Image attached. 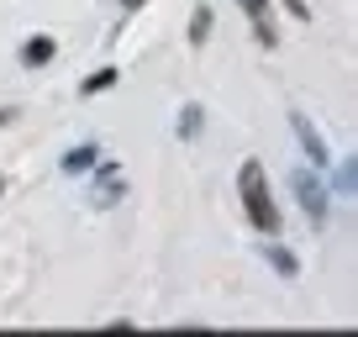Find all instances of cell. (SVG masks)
<instances>
[{
  "label": "cell",
  "instance_id": "cell-1",
  "mask_svg": "<svg viewBox=\"0 0 358 337\" xmlns=\"http://www.w3.org/2000/svg\"><path fill=\"white\" fill-rule=\"evenodd\" d=\"M237 195H243V211H248V222H253L258 232L280 237L285 216H280V206H274V195H268V180H264V164H258V158H248V164L237 168Z\"/></svg>",
  "mask_w": 358,
  "mask_h": 337
},
{
  "label": "cell",
  "instance_id": "cell-2",
  "mask_svg": "<svg viewBox=\"0 0 358 337\" xmlns=\"http://www.w3.org/2000/svg\"><path fill=\"white\" fill-rule=\"evenodd\" d=\"M290 185H295V201L306 206V216L322 227V222H327V206H332V201H327V185H322V168L301 164V168L290 174Z\"/></svg>",
  "mask_w": 358,
  "mask_h": 337
},
{
  "label": "cell",
  "instance_id": "cell-3",
  "mask_svg": "<svg viewBox=\"0 0 358 337\" xmlns=\"http://www.w3.org/2000/svg\"><path fill=\"white\" fill-rule=\"evenodd\" d=\"M290 132H295V143H301V153H306V164H311V168H332V153H327V143H322V132H316L311 116L290 111Z\"/></svg>",
  "mask_w": 358,
  "mask_h": 337
},
{
  "label": "cell",
  "instance_id": "cell-4",
  "mask_svg": "<svg viewBox=\"0 0 358 337\" xmlns=\"http://www.w3.org/2000/svg\"><path fill=\"white\" fill-rule=\"evenodd\" d=\"M90 174H95V190H90V206H95V211H106V206H116V201L127 195L122 164H95Z\"/></svg>",
  "mask_w": 358,
  "mask_h": 337
},
{
  "label": "cell",
  "instance_id": "cell-5",
  "mask_svg": "<svg viewBox=\"0 0 358 337\" xmlns=\"http://www.w3.org/2000/svg\"><path fill=\"white\" fill-rule=\"evenodd\" d=\"M237 6H243V11H248V22H253L258 48H280V32L268 27V6H274V0H237Z\"/></svg>",
  "mask_w": 358,
  "mask_h": 337
},
{
  "label": "cell",
  "instance_id": "cell-6",
  "mask_svg": "<svg viewBox=\"0 0 358 337\" xmlns=\"http://www.w3.org/2000/svg\"><path fill=\"white\" fill-rule=\"evenodd\" d=\"M101 164V143H74L64 158H58V168H64L69 180H79V174H90V168Z\"/></svg>",
  "mask_w": 358,
  "mask_h": 337
},
{
  "label": "cell",
  "instance_id": "cell-7",
  "mask_svg": "<svg viewBox=\"0 0 358 337\" xmlns=\"http://www.w3.org/2000/svg\"><path fill=\"white\" fill-rule=\"evenodd\" d=\"M53 53H58V43L48 32H32L22 43V69H43V64H53Z\"/></svg>",
  "mask_w": 358,
  "mask_h": 337
},
{
  "label": "cell",
  "instance_id": "cell-8",
  "mask_svg": "<svg viewBox=\"0 0 358 337\" xmlns=\"http://www.w3.org/2000/svg\"><path fill=\"white\" fill-rule=\"evenodd\" d=\"M258 253H264V264H268L274 274H280V280H295V274H301V259H295V253H290L285 243H264Z\"/></svg>",
  "mask_w": 358,
  "mask_h": 337
},
{
  "label": "cell",
  "instance_id": "cell-9",
  "mask_svg": "<svg viewBox=\"0 0 358 337\" xmlns=\"http://www.w3.org/2000/svg\"><path fill=\"white\" fill-rule=\"evenodd\" d=\"M201 127H206V106L190 101L185 111H179V137H185V143H195V137H201Z\"/></svg>",
  "mask_w": 358,
  "mask_h": 337
},
{
  "label": "cell",
  "instance_id": "cell-10",
  "mask_svg": "<svg viewBox=\"0 0 358 337\" xmlns=\"http://www.w3.org/2000/svg\"><path fill=\"white\" fill-rule=\"evenodd\" d=\"M116 79H122V69H101V74H90L85 85H79V95H85V101H90V95H106Z\"/></svg>",
  "mask_w": 358,
  "mask_h": 337
},
{
  "label": "cell",
  "instance_id": "cell-11",
  "mask_svg": "<svg viewBox=\"0 0 358 337\" xmlns=\"http://www.w3.org/2000/svg\"><path fill=\"white\" fill-rule=\"evenodd\" d=\"M353 158H343V168H332V190H343V201H353Z\"/></svg>",
  "mask_w": 358,
  "mask_h": 337
},
{
  "label": "cell",
  "instance_id": "cell-12",
  "mask_svg": "<svg viewBox=\"0 0 358 337\" xmlns=\"http://www.w3.org/2000/svg\"><path fill=\"white\" fill-rule=\"evenodd\" d=\"M206 37H211V6H201V11H195V16H190V43H195V48H201V43H206Z\"/></svg>",
  "mask_w": 358,
  "mask_h": 337
},
{
  "label": "cell",
  "instance_id": "cell-13",
  "mask_svg": "<svg viewBox=\"0 0 358 337\" xmlns=\"http://www.w3.org/2000/svg\"><path fill=\"white\" fill-rule=\"evenodd\" d=\"M11 116H16V111H0V127H6V122H11Z\"/></svg>",
  "mask_w": 358,
  "mask_h": 337
},
{
  "label": "cell",
  "instance_id": "cell-14",
  "mask_svg": "<svg viewBox=\"0 0 358 337\" xmlns=\"http://www.w3.org/2000/svg\"><path fill=\"white\" fill-rule=\"evenodd\" d=\"M0 195H6V174H0Z\"/></svg>",
  "mask_w": 358,
  "mask_h": 337
},
{
  "label": "cell",
  "instance_id": "cell-15",
  "mask_svg": "<svg viewBox=\"0 0 358 337\" xmlns=\"http://www.w3.org/2000/svg\"><path fill=\"white\" fill-rule=\"evenodd\" d=\"M127 6H143V0H127Z\"/></svg>",
  "mask_w": 358,
  "mask_h": 337
},
{
  "label": "cell",
  "instance_id": "cell-16",
  "mask_svg": "<svg viewBox=\"0 0 358 337\" xmlns=\"http://www.w3.org/2000/svg\"><path fill=\"white\" fill-rule=\"evenodd\" d=\"M122 6H127V0H122Z\"/></svg>",
  "mask_w": 358,
  "mask_h": 337
}]
</instances>
